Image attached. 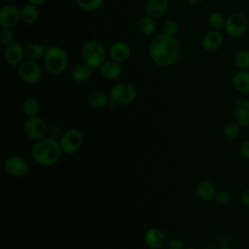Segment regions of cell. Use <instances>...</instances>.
Wrapping results in <instances>:
<instances>
[{
    "mask_svg": "<svg viewBox=\"0 0 249 249\" xmlns=\"http://www.w3.org/2000/svg\"><path fill=\"white\" fill-rule=\"evenodd\" d=\"M181 53V44L176 36L166 35L162 32L154 35L149 44L151 60L161 68L174 65L179 60Z\"/></svg>",
    "mask_w": 249,
    "mask_h": 249,
    "instance_id": "cell-1",
    "label": "cell"
},
{
    "mask_svg": "<svg viewBox=\"0 0 249 249\" xmlns=\"http://www.w3.org/2000/svg\"><path fill=\"white\" fill-rule=\"evenodd\" d=\"M62 154L59 142L53 138H43L32 146L31 156L36 163L42 166L55 164Z\"/></svg>",
    "mask_w": 249,
    "mask_h": 249,
    "instance_id": "cell-2",
    "label": "cell"
},
{
    "mask_svg": "<svg viewBox=\"0 0 249 249\" xmlns=\"http://www.w3.org/2000/svg\"><path fill=\"white\" fill-rule=\"evenodd\" d=\"M68 61L66 51L59 46L48 47L43 57L46 70L53 75H59L64 72L68 66Z\"/></svg>",
    "mask_w": 249,
    "mask_h": 249,
    "instance_id": "cell-3",
    "label": "cell"
},
{
    "mask_svg": "<svg viewBox=\"0 0 249 249\" xmlns=\"http://www.w3.org/2000/svg\"><path fill=\"white\" fill-rule=\"evenodd\" d=\"M107 51L105 46L97 40L86 42L81 50L82 61L91 69H98L106 60Z\"/></svg>",
    "mask_w": 249,
    "mask_h": 249,
    "instance_id": "cell-4",
    "label": "cell"
},
{
    "mask_svg": "<svg viewBox=\"0 0 249 249\" xmlns=\"http://www.w3.org/2000/svg\"><path fill=\"white\" fill-rule=\"evenodd\" d=\"M109 97L110 101L115 105L127 106L135 101L137 97V90L132 84L121 82L112 87Z\"/></svg>",
    "mask_w": 249,
    "mask_h": 249,
    "instance_id": "cell-5",
    "label": "cell"
},
{
    "mask_svg": "<svg viewBox=\"0 0 249 249\" xmlns=\"http://www.w3.org/2000/svg\"><path fill=\"white\" fill-rule=\"evenodd\" d=\"M249 27V19L243 13L236 12L231 14L226 18L224 31L231 38H238L243 36Z\"/></svg>",
    "mask_w": 249,
    "mask_h": 249,
    "instance_id": "cell-6",
    "label": "cell"
},
{
    "mask_svg": "<svg viewBox=\"0 0 249 249\" xmlns=\"http://www.w3.org/2000/svg\"><path fill=\"white\" fill-rule=\"evenodd\" d=\"M58 142L62 153L72 155L81 149L84 142V136L78 129L70 128L62 133Z\"/></svg>",
    "mask_w": 249,
    "mask_h": 249,
    "instance_id": "cell-7",
    "label": "cell"
},
{
    "mask_svg": "<svg viewBox=\"0 0 249 249\" xmlns=\"http://www.w3.org/2000/svg\"><path fill=\"white\" fill-rule=\"evenodd\" d=\"M4 168L9 175L16 178H22L29 173L30 164L25 158L19 155H11L6 159Z\"/></svg>",
    "mask_w": 249,
    "mask_h": 249,
    "instance_id": "cell-8",
    "label": "cell"
},
{
    "mask_svg": "<svg viewBox=\"0 0 249 249\" xmlns=\"http://www.w3.org/2000/svg\"><path fill=\"white\" fill-rule=\"evenodd\" d=\"M18 75L26 84H36L42 78V69L37 61L24 59L18 66Z\"/></svg>",
    "mask_w": 249,
    "mask_h": 249,
    "instance_id": "cell-9",
    "label": "cell"
},
{
    "mask_svg": "<svg viewBox=\"0 0 249 249\" xmlns=\"http://www.w3.org/2000/svg\"><path fill=\"white\" fill-rule=\"evenodd\" d=\"M23 129L26 136L34 141H39L45 138L48 133V125L46 121L38 115L27 118L24 123Z\"/></svg>",
    "mask_w": 249,
    "mask_h": 249,
    "instance_id": "cell-10",
    "label": "cell"
},
{
    "mask_svg": "<svg viewBox=\"0 0 249 249\" xmlns=\"http://www.w3.org/2000/svg\"><path fill=\"white\" fill-rule=\"evenodd\" d=\"M20 20V9L15 4H6L0 10L1 29H14Z\"/></svg>",
    "mask_w": 249,
    "mask_h": 249,
    "instance_id": "cell-11",
    "label": "cell"
},
{
    "mask_svg": "<svg viewBox=\"0 0 249 249\" xmlns=\"http://www.w3.org/2000/svg\"><path fill=\"white\" fill-rule=\"evenodd\" d=\"M4 57L10 66L18 67L25 59L24 47L16 41L15 43L5 47Z\"/></svg>",
    "mask_w": 249,
    "mask_h": 249,
    "instance_id": "cell-12",
    "label": "cell"
},
{
    "mask_svg": "<svg viewBox=\"0 0 249 249\" xmlns=\"http://www.w3.org/2000/svg\"><path fill=\"white\" fill-rule=\"evenodd\" d=\"M224 36L221 31L210 29L204 33L201 39V47L204 51L214 52L222 47Z\"/></svg>",
    "mask_w": 249,
    "mask_h": 249,
    "instance_id": "cell-13",
    "label": "cell"
},
{
    "mask_svg": "<svg viewBox=\"0 0 249 249\" xmlns=\"http://www.w3.org/2000/svg\"><path fill=\"white\" fill-rule=\"evenodd\" d=\"M233 119L241 127L249 126V99H238L233 106Z\"/></svg>",
    "mask_w": 249,
    "mask_h": 249,
    "instance_id": "cell-14",
    "label": "cell"
},
{
    "mask_svg": "<svg viewBox=\"0 0 249 249\" xmlns=\"http://www.w3.org/2000/svg\"><path fill=\"white\" fill-rule=\"evenodd\" d=\"M144 243L150 249H160L165 243V234L160 228H151L144 234Z\"/></svg>",
    "mask_w": 249,
    "mask_h": 249,
    "instance_id": "cell-15",
    "label": "cell"
},
{
    "mask_svg": "<svg viewBox=\"0 0 249 249\" xmlns=\"http://www.w3.org/2000/svg\"><path fill=\"white\" fill-rule=\"evenodd\" d=\"M122 65L120 62H117L111 58L106 59L102 65L98 68L99 75L108 81H113L119 78L122 74Z\"/></svg>",
    "mask_w": 249,
    "mask_h": 249,
    "instance_id": "cell-16",
    "label": "cell"
},
{
    "mask_svg": "<svg viewBox=\"0 0 249 249\" xmlns=\"http://www.w3.org/2000/svg\"><path fill=\"white\" fill-rule=\"evenodd\" d=\"M130 47L126 43L118 41L111 45L108 54L111 59L122 63L128 59V57L130 56Z\"/></svg>",
    "mask_w": 249,
    "mask_h": 249,
    "instance_id": "cell-17",
    "label": "cell"
},
{
    "mask_svg": "<svg viewBox=\"0 0 249 249\" xmlns=\"http://www.w3.org/2000/svg\"><path fill=\"white\" fill-rule=\"evenodd\" d=\"M169 8V0H147L145 5L146 15L155 19L163 17Z\"/></svg>",
    "mask_w": 249,
    "mask_h": 249,
    "instance_id": "cell-18",
    "label": "cell"
},
{
    "mask_svg": "<svg viewBox=\"0 0 249 249\" xmlns=\"http://www.w3.org/2000/svg\"><path fill=\"white\" fill-rule=\"evenodd\" d=\"M216 189L214 185L208 180L199 181L196 186V196L205 201H211L215 199L216 196Z\"/></svg>",
    "mask_w": 249,
    "mask_h": 249,
    "instance_id": "cell-19",
    "label": "cell"
},
{
    "mask_svg": "<svg viewBox=\"0 0 249 249\" xmlns=\"http://www.w3.org/2000/svg\"><path fill=\"white\" fill-rule=\"evenodd\" d=\"M20 20L26 25H33L39 19L38 7L29 3L22 5L20 8Z\"/></svg>",
    "mask_w": 249,
    "mask_h": 249,
    "instance_id": "cell-20",
    "label": "cell"
},
{
    "mask_svg": "<svg viewBox=\"0 0 249 249\" xmlns=\"http://www.w3.org/2000/svg\"><path fill=\"white\" fill-rule=\"evenodd\" d=\"M92 70L83 61L75 64L71 69V78L77 83L88 82L92 75Z\"/></svg>",
    "mask_w": 249,
    "mask_h": 249,
    "instance_id": "cell-21",
    "label": "cell"
},
{
    "mask_svg": "<svg viewBox=\"0 0 249 249\" xmlns=\"http://www.w3.org/2000/svg\"><path fill=\"white\" fill-rule=\"evenodd\" d=\"M232 86L240 93H249V70H239L232 77Z\"/></svg>",
    "mask_w": 249,
    "mask_h": 249,
    "instance_id": "cell-22",
    "label": "cell"
},
{
    "mask_svg": "<svg viewBox=\"0 0 249 249\" xmlns=\"http://www.w3.org/2000/svg\"><path fill=\"white\" fill-rule=\"evenodd\" d=\"M137 28L140 34L146 37H150L155 35L157 30L156 19L148 15L141 17L137 23Z\"/></svg>",
    "mask_w": 249,
    "mask_h": 249,
    "instance_id": "cell-23",
    "label": "cell"
},
{
    "mask_svg": "<svg viewBox=\"0 0 249 249\" xmlns=\"http://www.w3.org/2000/svg\"><path fill=\"white\" fill-rule=\"evenodd\" d=\"M46 50H47V47L45 45L37 42H31L26 46H24L25 58L37 61L38 59L44 57Z\"/></svg>",
    "mask_w": 249,
    "mask_h": 249,
    "instance_id": "cell-24",
    "label": "cell"
},
{
    "mask_svg": "<svg viewBox=\"0 0 249 249\" xmlns=\"http://www.w3.org/2000/svg\"><path fill=\"white\" fill-rule=\"evenodd\" d=\"M87 100L90 107L94 109H101L108 105L110 97L101 90H93L89 93Z\"/></svg>",
    "mask_w": 249,
    "mask_h": 249,
    "instance_id": "cell-25",
    "label": "cell"
},
{
    "mask_svg": "<svg viewBox=\"0 0 249 249\" xmlns=\"http://www.w3.org/2000/svg\"><path fill=\"white\" fill-rule=\"evenodd\" d=\"M39 109H40L39 102L37 99H35L33 97L25 98L21 104V110L27 118L37 116Z\"/></svg>",
    "mask_w": 249,
    "mask_h": 249,
    "instance_id": "cell-26",
    "label": "cell"
},
{
    "mask_svg": "<svg viewBox=\"0 0 249 249\" xmlns=\"http://www.w3.org/2000/svg\"><path fill=\"white\" fill-rule=\"evenodd\" d=\"M241 126L236 122H229L225 124V125L222 128V133L225 138L232 140L237 138V136L240 134Z\"/></svg>",
    "mask_w": 249,
    "mask_h": 249,
    "instance_id": "cell-27",
    "label": "cell"
},
{
    "mask_svg": "<svg viewBox=\"0 0 249 249\" xmlns=\"http://www.w3.org/2000/svg\"><path fill=\"white\" fill-rule=\"evenodd\" d=\"M208 25L211 29L221 31L226 24V18L219 12H213L208 16Z\"/></svg>",
    "mask_w": 249,
    "mask_h": 249,
    "instance_id": "cell-28",
    "label": "cell"
},
{
    "mask_svg": "<svg viewBox=\"0 0 249 249\" xmlns=\"http://www.w3.org/2000/svg\"><path fill=\"white\" fill-rule=\"evenodd\" d=\"M233 62L239 70H249V51L241 50L237 52L234 55Z\"/></svg>",
    "mask_w": 249,
    "mask_h": 249,
    "instance_id": "cell-29",
    "label": "cell"
},
{
    "mask_svg": "<svg viewBox=\"0 0 249 249\" xmlns=\"http://www.w3.org/2000/svg\"><path fill=\"white\" fill-rule=\"evenodd\" d=\"M104 0H75L76 5L79 9L85 12H94L98 10Z\"/></svg>",
    "mask_w": 249,
    "mask_h": 249,
    "instance_id": "cell-30",
    "label": "cell"
},
{
    "mask_svg": "<svg viewBox=\"0 0 249 249\" xmlns=\"http://www.w3.org/2000/svg\"><path fill=\"white\" fill-rule=\"evenodd\" d=\"M178 31H179V23L177 20L173 18H167L162 23V26H161L162 33L170 36H176Z\"/></svg>",
    "mask_w": 249,
    "mask_h": 249,
    "instance_id": "cell-31",
    "label": "cell"
},
{
    "mask_svg": "<svg viewBox=\"0 0 249 249\" xmlns=\"http://www.w3.org/2000/svg\"><path fill=\"white\" fill-rule=\"evenodd\" d=\"M0 42L4 47H7L16 42V34L14 29H1L0 31Z\"/></svg>",
    "mask_w": 249,
    "mask_h": 249,
    "instance_id": "cell-32",
    "label": "cell"
},
{
    "mask_svg": "<svg viewBox=\"0 0 249 249\" xmlns=\"http://www.w3.org/2000/svg\"><path fill=\"white\" fill-rule=\"evenodd\" d=\"M231 199V195L227 190H219L216 192L215 201L220 205L228 204Z\"/></svg>",
    "mask_w": 249,
    "mask_h": 249,
    "instance_id": "cell-33",
    "label": "cell"
},
{
    "mask_svg": "<svg viewBox=\"0 0 249 249\" xmlns=\"http://www.w3.org/2000/svg\"><path fill=\"white\" fill-rule=\"evenodd\" d=\"M238 155L243 160H249V139L240 143L238 147Z\"/></svg>",
    "mask_w": 249,
    "mask_h": 249,
    "instance_id": "cell-34",
    "label": "cell"
},
{
    "mask_svg": "<svg viewBox=\"0 0 249 249\" xmlns=\"http://www.w3.org/2000/svg\"><path fill=\"white\" fill-rule=\"evenodd\" d=\"M48 133L50 135V138H53V139H57L58 137L60 138L62 135L61 127L56 124H53L50 126H48Z\"/></svg>",
    "mask_w": 249,
    "mask_h": 249,
    "instance_id": "cell-35",
    "label": "cell"
},
{
    "mask_svg": "<svg viewBox=\"0 0 249 249\" xmlns=\"http://www.w3.org/2000/svg\"><path fill=\"white\" fill-rule=\"evenodd\" d=\"M166 249H184L183 242L177 237H172L166 242Z\"/></svg>",
    "mask_w": 249,
    "mask_h": 249,
    "instance_id": "cell-36",
    "label": "cell"
},
{
    "mask_svg": "<svg viewBox=\"0 0 249 249\" xmlns=\"http://www.w3.org/2000/svg\"><path fill=\"white\" fill-rule=\"evenodd\" d=\"M240 201L243 206L249 208V188L244 190L240 196Z\"/></svg>",
    "mask_w": 249,
    "mask_h": 249,
    "instance_id": "cell-37",
    "label": "cell"
},
{
    "mask_svg": "<svg viewBox=\"0 0 249 249\" xmlns=\"http://www.w3.org/2000/svg\"><path fill=\"white\" fill-rule=\"evenodd\" d=\"M26 1H27V3L32 4V5H35V6L38 7V6L42 5V4H44L46 0H26Z\"/></svg>",
    "mask_w": 249,
    "mask_h": 249,
    "instance_id": "cell-38",
    "label": "cell"
},
{
    "mask_svg": "<svg viewBox=\"0 0 249 249\" xmlns=\"http://www.w3.org/2000/svg\"><path fill=\"white\" fill-rule=\"evenodd\" d=\"M188 2L192 5H199L202 2V0H188Z\"/></svg>",
    "mask_w": 249,
    "mask_h": 249,
    "instance_id": "cell-39",
    "label": "cell"
},
{
    "mask_svg": "<svg viewBox=\"0 0 249 249\" xmlns=\"http://www.w3.org/2000/svg\"><path fill=\"white\" fill-rule=\"evenodd\" d=\"M217 249H234V248H232V247H231V246L223 245V246H220V247H219V248H217Z\"/></svg>",
    "mask_w": 249,
    "mask_h": 249,
    "instance_id": "cell-40",
    "label": "cell"
},
{
    "mask_svg": "<svg viewBox=\"0 0 249 249\" xmlns=\"http://www.w3.org/2000/svg\"><path fill=\"white\" fill-rule=\"evenodd\" d=\"M184 249H196V248L192 247V246H189V247H186V248H184Z\"/></svg>",
    "mask_w": 249,
    "mask_h": 249,
    "instance_id": "cell-41",
    "label": "cell"
}]
</instances>
